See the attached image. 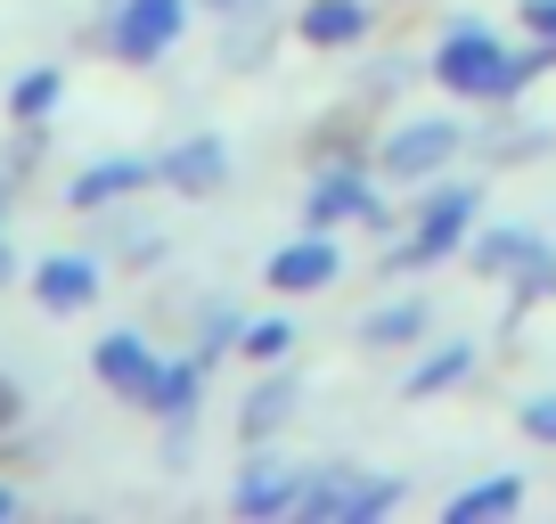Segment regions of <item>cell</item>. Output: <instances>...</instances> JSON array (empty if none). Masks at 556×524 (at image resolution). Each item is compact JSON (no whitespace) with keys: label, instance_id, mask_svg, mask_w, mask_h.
Instances as JSON below:
<instances>
[{"label":"cell","instance_id":"obj_12","mask_svg":"<svg viewBox=\"0 0 556 524\" xmlns=\"http://www.w3.org/2000/svg\"><path fill=\"white\" fill-rule=\"evenodd\" d=\"M377 17H384V0H295V25L287 34L303 41V50L319 58H352L377 41Z\"/></svg>","mask_w":556,"mask_h":524},{"label":"cell","instance_id":"obj_11","mask_svg":"<svg viewBox=\"0 0 556 524\" xmlns=\"http://www.w3.org/2000/svg\"><path fill=\"white\" fill-rule=\"evenodd\" d=\"M384 132V90H352V99H328L303 132V164H336V157H368Z\"/></svg>","mask_w":556,"mask_h":524},{"label":"cell","instance_id":"obj_7","mask_svg":"<svg viewBox=\"0 0 556 524\" xmlns=\"http://www.w3.org/2000/svg\"><path fill=\"white\" fill-rule=\"evenodd\" d=\"M344 271H352L344 229H295L287 246H270V262H262V287H270L278 303H303V296H328Z\"/></svg>","mask_w":556,"mask_h":524},{"label":"cell","instance_id":"obj_30","mask_svg":"<svg viewBox=\"0 0 556 524\" xmlns=\"http://www.w3.org/2000/svg\"><path fill=\"white\" fill-rule=\"evenodd\" d=\"M9 205H17V180H9V173H0V222H9Z\"/></svg>","mask_w":556,"mask_h":524},{"label":"cell","instance_id":"obj_8","mask_svg":"<svg viewBox=\"0 0 556 524\" xmlns=\"http://www.w3.org/2000/svg\"><path fill=\"white\" fill-rule=\"evenodd\" d=\"M384 205V180L368 157H336L312 164V189H303V229H361Z\"/></svg>","mask_w":556,"mask_h":524},{"label":"cell","instance_id":"obj_5","mask_svg":"<svg viewBox=\"0 0 556 524\" xmlns=\"http://www.w3.org/2000/svg\"><path fill=\"white\" fill-rule=\"evenodd\" d=\"M401 500H409L401 475H377V467H361V459H319L303 524H377V516H393Z\"/></svg>","mask_w":556,"mask_h":524},{"label":"cell","instance_id":"obj_1","mask_svg":"<svg viewBox=\"0 0 556 524\" xmlns=\"http://www.w3.org/2000/svg\"><path fill=\"white\" fill-rule=\"evenodd\" d=\"M483 197H491V180H475V173L426 180V189L409 197V213H401V238L384 246L377 271H393V279H426V271L458 262V254H467V238H475V222H483Z\"/></svg>","mask_w":556,"mask_h":524},{"label":"cell","instance_id":"obj_20","mask_svg":"<svg viewBox=\"0 0 556 524\" xmlns=\"http://www.w3.org/2000/svg\"><path fill=\"white\" fill-rule=\"evenodd\" d=\"M58 107H66V66H58V58L17 66V83H9V123H58Z\"/></svg>","mask_w":556,"mask_h":524},{"label":"cell","instance_id":"obj_16","mask_svg":"<svg viewBox=\"0 0 556 524\" xmlns=\"http://www.w3.org/2000/svg\"><path fill=\"white\" fill-rule=\"evenodd\" d=\"M295 402H303V385H295V361H278L254 377V394L238 402V442H278L287 426H295Z\"/></svg>","mask_w":556,"mask_h":524},{"label":"cell","instance_id":"obj_18","mask_svg":"<svg viewBox=\"0 0 556 524\" xmlns=\"http://www.w3.org/2000/svg\"><path fill=\"white\" fill-rule=\"evenodd\" d=\"M467 377H475V345H467V336H451V345H417L409 369H401V402H442V394H458Z\"/></svg>","mask_w":556,"mask_h":524},{"label":"cell","instance_id":"obj_17","mask_svg":"<svg viewBox=\"0 0 556 524\" xmlns=\"http://www.w3.org/2000/svg\"><path fill=\"white\" fill-rule=\"evenodd\" d=\"M148 369H156V336L148 328H106L99 345H90V377H99V394H115V402H131Z\"/></svg>","mask_w":556,"mask_h":524},{"label":"cell","instance_id":"obj_19","mask_svg":"<svg viewBox=\"0 0 556 524\" xmlns=\"http://www.w3.org/2000/svg\"><path fill=\"white\" fill-rule=\"evenodd\" d=\"M523 500H532V484H523L516 467H500V475L458 484L451 500H442V524H507V516H523Z\"/></svg>","mask_w":556,"mask_h":524},{"label":"cell","instance_id":"obj_14","mask_svg":"<svg viewBox=\"0 0 556 524\" xmlns=\"http://www.w3.org/2000/svg\"><path fill=\"white\" fill-rule=\"evenodd\" d=\"M540 254H548V238H540L532 222H475V238H467V254H458V262H467L483 287H500V296H507Z\"/></svg>","mask_w":556,"mask_h":524},{"label":"cell","instance_id":"obj_2","mask_svg":"<svg viewBox=\"0 0 556 524\" xmlns=\"http://www.w3.org/2000/svg\"><path fill=\"white\" fill-rule=\"evenodd\" d=\"M458 157H467V123L442 115V107H426V115H384L377 148H368L384 189H426V180L458 173Z\"/></svg>","mask_w":556,"mask_h":524},{"label":"cell","instance_id":"obj_26","mask_svg":"<svg viewBox=\"0 0 556 524\" xmlns=\"http://www.w3.org/2000/svg\"><path fill=\"white\" fill-rule=\"evenodd\" d=\"M197 17H213V25H245V17H278L270 0H197Z\"/></svg>","mask_w":556,"mask_h":524},{"label":"cell","instance_id":"obj_27","mask_svg":"<svg viewBox=\"0 0 556 524\" xmlns=\"http://www.w3.org/2000/svg\"><path fill=\"white\" fill-rule=\"evenodd\" d=\"M516 25L532 41H556V0H516Z\"/></svg>","mask_w":556,"mask_h":524},{"label":"cell","instance_id":"obj_23","mask_svg":"<svg viewBox=\"0 0 556 524\" xmlns=\"http://www.w3.org/2000/svg\"><path fill=\"white\" fill-rule=\"evenodd\" d=\"M238 336H245V312H238V303H213L205 328H197V352H205V361H222V352H238Z\"/></svg>","mask_w":556,"mask_h":524},{"label":"cell","instance_id":"obj_25","mask_svg":"<svg viewBox=\"0 0 556 524\" xmlns=\"http://www.w3.org/2000/svg\"><path fill=\"white\" fill-rule=\"evenodd\" d=\"M17 419H25V385L9 377V369H0V467L17 459V442H9V435H17Z\"/></svg>","mask_w":556,"mask_h":524},{"label":"cell","instance_id":"obj_24","mask_svg":"<svg viewBox=\"0 0 556 524\" xmlns=\"http://www.w3.org/2000/svg\"><path fill=\"white\" fill-rule=\"evenodd\" d=\"M516 435L556 451V385H540V394H523V402H516Z\"/></svg>","mask_w":556,"mask_h":524},{"label":"cell","instance_id":"obj_22","mask_svg":"<svg viewBox=\"0 0 556 524\" xmlns=\"http://www.w3.org/2000/svg\"><path fill=\"white\" fill-rule=\"evenodd\" d=\"M532 303H556V246H548V254L532 262V271H523L516 287H507V320H523Z\"/></svg>","mask_w":556,"mask_h":524},{"label":"cell","instance_id":"obj_4","mask_svg":"<svg viewBox=\"0 0 556 524\" xmlns=\"http://www.w3.org/2000/svg\"><path fill=\"white\" fill-rule=\"evenodd\" d=\"M189 25H197V0H106L99 25H90V50H106L115 66L148 74L189 41Z\"/></svg>","mask_w":556,"mask_h":524},{"label":"cell","instance_id":"obj_21","mask_svg":"<svg viewBox=\"0 0 556 524\" xmlns=\"http://www.w3.org/2000/svg\"><path fill=\"white\" fill-rule=\"evenodd\" d=\"M295 345H303V328H295V312L278 303V312H254V320H245V336H238V361L278 369V361H295Z\"/></svg>","mask_w":556,"mask_h":524},{"label":"cell","instance_id":"obj_3","mask_svg":"<svg viewBox=\"0 0 556 524\" xmlns=\"http://www.w3.org/2000/svg\"><path fill=\"white\" fill-rule=\"evenodd\" d=\"M312 475H319V459L287 451V435H278V442H245L222 508L238 524H287V516H303V500H312Z\"/></svg>","mask_w":556,"mask_h":524},{"label":"cell","instance_id":"obj_9","mask_svg":"<svg viewBox=\"0 0 556 524\" xmlns=\"http://www.w3.org/2000/svg\"><path fill=\"white\" fill-rule=\"evenodd\" d=\"M205 385H213V361L205 352H156V369L139 377V394L123 410H139V419H156V426H180V419H205Z\"/></svg>","mask_w":556,"mask_h":524},{"label":"cell","instance_id":"obj_10","mask_svg":"<svg viewBox=\"0 0 556 524\" xmlns=\"http://www.w3.org/2000/svg\"><path fill=\"white\" fill-rule=\"evenodd\" d=\"M156 189L180 197V205H213L229 189V148L222 132H180V140L156 148Z\"/></svg>","mask_w":556,"mask_h":524},{"label":"cell","instance_id":"obj_6","mask_svg":"<svg viewBox=\"0 0 556 524\" xmlns=\"http://www.w3.org/2000/svg\"><path fill=\"white\" fill-rule=\"evenodd\" d=\"M25 296L50 320H90L106 296V254L99 246H50V254L25 262Z\"/></svg>","mask_w":556,"mask_h":524},{"label":"cell","instance_id":"obj_15","mask_svg":"<svg viewBox=\"0 0 556 524\" xmlns=\"http://www.w3.org/2000/svg\"><path fill=\"white\" fill-rule=\"evenodd\" d=\"M352 336H361V352H417V345H434V296H426V287H401V296L368 303Z\"/></svg>","mask_w":556,"mask_h":524},{"label":"cell","instance_id":"obj_28","mask_svg":"<svg viewBox=\"0 0 556 524\" xmlns=\"http://www.w3.org/2000/svg\"><path fill=\"white\" fill-rule=\"evenodd\" d=\"M17 508H25V491L9 484V467H0V516H17Z\"/></svg>","mask_w":556,"mask_h":524},{"label":"cell","instance_id":"obj_29","mask_svg":"<svg viewBox=\"0 0 556 524\" xmlns=\"http://www.w3.org/2000/svg\"><path fill=\"white\" fill-rule=\"evenodd\" d=\"M0 287H17V254H9V238H0Z\"/></svg>","mask_w":556,"mask_h":524},{"label":"cell","instance_id":"obj_13","mask_svg":"<svg viewBox=\"0 0 556 524\" xmlns=\"http://www.w3.org/2000/svg\"><path fill=\"white\" fill-rule=\"evenodd\" d=\"M148 189H156V157H90V164L66 173V197H58V205L66 213H115V205H131V197H148Z\"/></svg>","mask_w":556,"mask_h":524}]
</instances>
